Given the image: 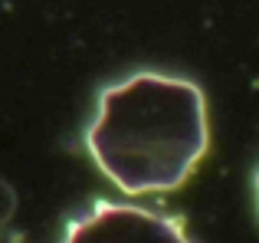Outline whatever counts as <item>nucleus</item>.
<instances>
[{
  "instance_id": "f03ea898",
  "label": "nucleus",
  "mask_w": 259,
  "mask_h": 243,
  "mask_svg": "<svg viewBox=\"0 0 259 243\" xmlns=\"http://www.w3.org/2000/svg\"><path fill=\"white\" fill-rule=\"evenodd\" d=\"M66 243H190L181 220L135 204H95L85 220H76Z\"/></svg>"
},
{
  "instance_id": "7ed1b4c3",
  "label": "nucleus",
  "mask_w": 259,
  "mask_h": 243,
  "mask_svg": "<svg viewBox=\"0 0 259 243\" xmlns=\"http://www.w3.org/2000/svg\"><path fill=\"white\" fill-rule=\"evenodd\" d=\"M256 197H259V174H256Z\"/></svg>"
},
{
  "instance_id": "f257e3e1",
  "label": "nucleus",
  "mask_w": 259,
  "mask_h": 243,
  "mask_svg": "<svg viewBox=\"0 0 259 243\" xmlns=\"http://www.w3.org/2000/svg\"><path fill=\"white\" fill-rule=\"evenodd\" d=\"M207 102L197 83L135 72L102 89L85 132L95 165L125 194L174 191L207 151Z\"/></svg>"
}]
</instances>
